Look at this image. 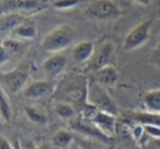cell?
Returning <instances> with one entry per match:
<instances>
[{"label":"cell","mask_w":160,"mask_h":149,"mask_svg":"<svg viewBox=\"0 0 160 149\" xmlns=\"http://www.w3.org/2000/svg\"><path fill=\"white\" fill-rule=\"evenodd\" d=\"M143 105L146 111L160 113V88L150 89L143 95Z\"/></svg>","instance_id":"16"},{"label":"cell","mask_w":160,"mask_h":149,"mask_svg":"<svg viewBox=\"0 0 160 149\" xmlns=\"http://www.w3.org/2000/svg\"><path fill=\"white\" fill-rule=\"evenodd\" d=\"M0 149H14V147L6 137L0 135Z\"/></svg>","instance_id":"25"},{"label":"cell","mask_w":160,"mask_h":149,"mask_svg":"<svg viewBox=\"0 0 160 149\" xmlns=\"http://www.w3.org/2000/svg\"><path fill=\"white\" fill-rule=\"evenodd\" d=\"M82 0H53L51 7L58 11H69L80 4Z\"/></svg>","instance_id":"21"},{"label":"cell","mask_w":160,"mask_h":149,"mask_svg":"<svg viewBox=\"0 0 160 149\" xmlns=\"http://www.w3.org/2000/svg\"><path fill=\"white\" fill-rule=\"evenodd\" d=\"M68 149H83V148L81 147V145H80V144H78V142L75 141V142H74V143L72 144V145L70 146V147L68 148Z\"/></svg>","instance_id":"27"},{"label":"cell","mask_w":160,"mask_h":149,"mask_svg":"<svg viewBox=\"0 0 160 149\" xmlns=\"http://www.w3.org/2000/svg\"><path fill=\"white\" fill-rule=\"evenodd\" d=\"M55 85L46 80L34 81L26 85L23 89V94L28 99H40L53 94Z\"/></svg>","instance_id":"8"},{"label":"cell","mask_w":160,"mask_h":149,"mask_svg":"<svg viewBox=\"0 0 160 149\" xmlns=\"http://www.w3.org/2000/svg\"><path fill=\"white\" fill-rule=\"evenodd\" d=\"M152 23L154 21L152 19H147L131 28L123 40V49L127 51H132L145 45L146 42L149 39Z\"/></svg>","instance_id":"5"},{"label":"cell","mask_w":160,"mask_h":149,"mask_svg":"<svg viewBox=\"0 0 160 149\" xmlns=\"http://www.w3.org/2000/svg\"><path fill=\"white\" fill-rule=\"evenodd\" d=\"M75 38V31L72 26L63 24L51 30L44 36L42 48L50 53H59L63 49L68 48Z\"/></svg>","instance_id":"2"},{"label":"cell","mask_w":160,"mask_h":149,"mask_svg":"<svg viewBox=\"0 0 160 149\" xmlns=\"http://www.w3.org/2000/svg\"><path fill=\"white\" fill-rule=\"evenodd\" d=\"M37 25L36 22L31 19H24L17 27L13 30L11 35L9 37H13L20 39L22 42H28V40H33L37 37Z\"/></svg>","instance_id":"11"},{"label":"cell","mask_w":160,"mask_h":149,"mask_svg":"<svg viewBox=\"0 0 160 149\" xmlns=\"http://www.w3.org/2000/svg\"><path fill=\"white\" fill-rule=\"evenodd\" d=\"M149 60L152 64L156 65L157 67L160 69V40L158 42V44L156 45V47L152 49V53H150Z\"/></svg>","instance_id":"22"},{"label":"cell","mask_w":160,"mask_h":149,"mask_svg":"<svg viewBox=\"0 0 160 149\" xmlns=\"http://www.w3.org/2000/svg\"><path fill=\"white\" fill-rule=\"evenodd\" d=\"M87 103L93 106L99 111L107 112V113L118 116L119 109L117 103L113 99L110 97L107 88L97 82H89L88 84V92H87Z\"/></svg>","instance_id":"3"},{"label":"cell","mask_w":160,"mask_h":149,"mask_svg":"<svg viewBox=\"0 0 160 149\" xmlns=\"http://www.w3.org/2000/svg\"><path fill=\"white\" fill-rule=\"evenodd\" d=\"M55 112L59 118L65 121H72L76 119L78 110L71 103L64 102V101H56L55 102Z\"/></svg>","instance_id":"18"},{"label":"cell","mask_w":160,"mask_h":149,"mask_svg":"<svg viewBox=\"0 0 160 149\" xmlns=\"http://www.w3.org/2000/svg\"><path fill=\"white\" fill-rule=\"evenodd\" d=\"M113 45L111 42H105L95 50L92 59L88 61V67L93 72H96L110 64V60L113 55Z\"/></svg>","instance_id":"7"},{"label":"cell","mask_w":160,"mask_h":149,"mask_svg":"<svg viewBox=\"0 0 160 149\" xmlns=\"http://www.w3.org/2000/svg\"><path fill=\"white\" fill-rule=\"evenodd\" d=\"M128 118L142 125H154L160 127V113L149 111L128 112Z\"/></svg>","instance_id":"15"},{"label":"cell","mask_w":160,"mask_h":149,"mask_svg":"<svg viewBox=\"0 0 160 149\" xmlns=\"http://www.w3.org/2000/svg\"><path fill=\"white\" fill-rule=\"evenodd\" d=\"M24 19H25V17L19 12L0 13V37L2 39L6 37H9L13 30Z\"/></svg>","instance_id":"10"},{"label":"cell","mask_w":160,"mask_h":149,"mask_svg":"<svg viewBox=\"0 0 160 149\" xmlns=\"http://www.w3.org/2000/svg\"><path fill=\"white\" fill-rule=\"evenodd\" d=\"M67 64L68 60L63 55L52 53L42 62V70L45 71L48 77L55 78L64 71Z\"/></svg>","instance_id":"9"},{"label":"cell","mask_w":160,"mask_h":149,"mask_svg":"<svg viewBox=\"0 0 160 149\" xmlns=\"http://www.w3.org/2000/svg\"><path fill=\"white\" fill-rule=\"evenodd\" d=\"M74 142H75V137L72 134V132L64 128L53 133L50 138L51 145L57 149H68Z\"/></svg>","instance_id":"14"},{"label":"cell","mask_w":160,"mask_h":149,"mask_svg":"<svg viewBox=\"0 0 160 149\" xmlns=\"http://www.w3.org/2000/svg\"><path fill=\"white\" fill-rule=\"evenodd\" d=\"M119 80V73L117 67L112 64H108L107 67L98 70L95 72V82L99 85L106 87H112L117 84Z\"/></svg>","instance_id":"13"},{"label":"cell","mask_w":160,"mask_h":149,"mask_svg":"<svg viewBox=\"0 0 160 149\" xmlns=\"http://www.w3.org/2000/svg\"><path fill=\"white\" fill-rule=\"evenodd\" d=\"M24 149H39L37 147V146L35 145V144H33V143H28V145L25 146V148Z\"/></svg>","instance_id":"28"},{"label":"cell","mask_w":160,"mask_h":149,"mask_svg":"<svg viewBox=\"0 0 160 149\" xmlns=\"http://www.w3.org/2000/svg\"><path fill=\"white\" fill-rule=\"evenodd\" d=\"M0 123H2V120H1V118H0Z\"/></svg>","instance_id":"30"},{"label":"cell","mask_w":160,"mask_h":149,"mask_svg":"<svg viewBox=\"0 0 160 149\" xmlns=\"http://www.w3.org/2000/svg\"><path fill=\"white\" fill-rule=\"evenodd\" d=\"M132 1L135 2V3H137V4H139V6L148 7V6H150L152 0H132Z\"/></svg>","instance_id":"26"},{"label":"cell","mask_w":160,"mask_h":149,"mask_svg":"<svg viewBox=\"0 0 160 149\" xmlns=\"http://www.w3.org/2000/svg\"><path fill=\"white\" fill-rule=\"evenodd\" d=\"M24 113L32 123L37 125H45L48 122V114L36 106H26L24 108Z\"/></svg>","instance_id":"17"},{"label":"cell","mask_w":160,"mask_h":149,"mask_svg":"<svg viewBox=\"0 0 160 149\" xmlns=\"http://www.w3.org/2000/svg\"><path fill=\"white\" fill-rule=\"evenodd\" d=\"M88 80L84 74L71 73L63 76L55 86L53 98L56 101H64L74 107H81L82 110L86 107Z\"/></svg>","instance_id":"1"},{"label":"cell","mask_w":160,"mask_h":149,"mask_svg":"<svg viewBox=\"0 0 160 149\" xmlns=\"http://www.w3.org/2000/svg\"><path fill=\"white\" fill-rule=\"evenodd\" d=\"M9 59H10V56H9V53L7 52L6 49L2 46V44L0 42V67L3 65L4 63H7V61Z\"/></svg>","instance_id":"24"},{"label":"cell","mask_w":160,"mask_h":149,"mask_svg":"<svg viewBox=\"0 0 160 149\" xmlns=\"http://www.w3.org/2000/svg\"><path fill=\"white\" fill-rule=\"evenodd\" d=\"M152 142H154V144L157 146L159 149H160V138H154L152 139Z\"/></svg>","instance_id":"29"},{"label":"cell","mask_w":160,"mask_h":149,"mask_svg":"<svg viewBox=\"0 0 160 149\" xmlns=\"http://www.w3.org/2000/svg\"><path fill=\"white\" fill-rule=\"evenodd\" d=\"M28 80V72L21 67L0 73V86L7 92L17 94L25 88Z\"/></svg>","instance_id":"6"},{"label":"cell","mask_w":160,"mask_h":149,"mask_svg":"<svg viewBox=\"0 0 160 149\" xmlns=\"http://www.w3.org/2000/svg\"><path fill=\"white\" fill-rule=\"evenodd\" d=\"M85 14L93 20L112 21L119 19L122 11L112 0H93L85 9Z\"/></svg>","instance_id":"4"},{"label":"cell","mask_w":160,"mask_h":149,"mask_svg":"<svg viewBox=\"0 0 160 149\" xmlns=\"http://www.w3.org/2000/svg\"><path fill=\"white\" fill-rule=\"evenodd\" d=\"M0 118L2 122H9L12 118V107L7 92L0 86Z\"/></svg>","instance_id":"19"},{"label":"cell","mask_w":160,"mask_h":149,"mask_svg":"<svg viewBox=\"0 0 160 149\" xmlns=\"http://www.w3.org/2000/svg\"><path fill=\"white\" fill-rule=\"evenodd\" d=\"M75 141L80 144L81 147L83 149H100L96 144H94L93 142H91V141H87V139H81V141L75 139Z\"/></svg>","instance_id":"23"},{"label":"cell","mask_w":160,"mask_h":149,"mask_svg":"<svg viewBox=\"0 0 160 149\" xmlns=\"http://www.w3.org/2000/svg\"><path fill=\"white\" fill-rule=\"evenodd\" d=\"M95 45L91 40H82L78 42L72 49V58L75 62L84 63L88 62L95 53Z\"/></svg>","instance_id":"12"},{"label":"cell","mask_w":160,"mask_h":149,"mask_svg":"<svg viewBox=\"0 0 160 149\" xmlns=\"http://www.w3.org/2000/svg\"><path fill=\"white\" fill-rule=\"evenodd\" d=\"M24 42H22V40L17 39V38H13V37H6L1 40L2 46H3V48L6 49V51L9 53L10 57L17 55V53H19L22 50V48L24 46Z\"/></svg>","instance_id":"20"}]
</instances>
